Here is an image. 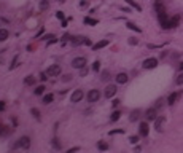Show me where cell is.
Returning a JSON list of instances; mask_svg holds the SVG:
<instances>
[{"mask_svg": "<svg viewBox=\"0 0 183 153\" xmlns=\"http://www.w3.org/2000/svg\"><path fill=\"white\" fill-rule=\"evenodd\" d=\"M29 147H30V139L27 137V136L21 137L19 140H18V143L14 145V148H24V150H27Z\"/></svg>", "mask_w": 183, "mask_h": 153, "instance_id": "obj_1", "label": "cell"}, {"mask_svg": "<svg viewBox=\"0 0 183 153\" xmlns=\"http://www.w3.org/2000/svg\"><path fill=\"white\" fill-rule=\"evenodd\" d=\"M86 99H88V102H91V104H94V102H97V100L100 99V93L97 89H91L88 93V96H86Z\"/></svg>", "mask_w": 183, "mask_h": 153, "instance_id": "obj_2", "label": "cell"}, {"mask_svg": "<svg viewBox=\"0 0 183 153\" xmlns=\"http://www.w3.org/2000/svg\"><path fill=\"white\" fill-rule=\"evenodd\" d=\"M61 74V67H59V64H54V65H49L46 69V75L48 77H58Z\"/></svg>", "mask_w": 183, "mask_h": 153, "instance_id": "obj_3", "label": "cell"}, {"mask_svg": "<svg viewBox=\"0 0 183 153\" xmlns=\"http://www.w3.org/2000/svg\"><path fill=\"white\" fill-rule=\"evenodd\" d=\"M84 64H86V59L80 56V58H75L72 61V67H75V69H83Z\"/></svg>", "mask_w": 183, "mask_h": 153, "instance_id": "obj_4", "label": "cell"}, {"mask_svg": "<svg viewBox=\"0 0 183 153\" xmlns=\"http://www.w3.org/2000/svg\"><path fill=\"white\" fill-rule=\"evenodd\" d=\"M83 97H84V93H83V91H81V89H75L72 93V97H70V99H72V102H80Z\"/></svg>", "mask_w": 183, "mask_h": 153, "instance_id": "obj_5", "label": "cell"}, {"mask_svg": "<svg viewBox=\"0 0 183 153\" xmlns=\"http://www.w3.org/2000/svg\"><path fill=\"white\" fill-rule=\"evenodd\" d=\"M178 22H180V16H173V18H169L166 29H173V27H177V26H178Z\"/></svg>", "mask_w": 183, "mask_h": 153, "instance_id": "obj_6", "label": "cell"}, {"mask_svg": "<svg viewBox=\"0 0 183 153\" xmlns=\"http://www.w3.org/2000/svg\"><path fill=\"white\" fill-rule=\"evenodd\" d=\"M156 65H158V59L150 58V59H146L145 62H143V69H154Z\"/></svg>", "mask_w": 183, "mask_h": 153, "instance_id": "obj_7", "label": "cell"}, {"mask_svg": "<svg viewBox=\"0 0 183 153\" xmlns=\"http://www.w3.org/2000/svg\"><path fill=\"white\" fill-rule=\"evenodd\" d=\"M148 131H150V128H148V123H146V121L140 123L139 132H140V136H142V137H146V136H148Z\"/></svg>", "mask_w": 183, "mask_h": 153, "instance_id": "obj_8", "label": "cell"}, {"mask_svg": "<svg viewBox=\"0 0 183 153\" xmlns=\"http://www.w3.org/2000/svg\"><path fill=\"white\" fill-rule=\"evenodd\" d=\"M116 94V86L115 84H110V86H107L105 88V97H113V96Z\"/></svg>", "mask_w": 183, "mask_h": 153, "instance_id": "obj_9", "label": "cell"}, {"mask_svg": "<svg viewBox=\"0 0 183 153\" xmlns=\"http://www.w3.org/2000/svg\"><path fill=\"white\" fill-rule=\"evenodd\" d=\"M108 43H110V40H100V42H97L96 45H92V48L97 51V49H100V48H105Z\"/></svg>", "mask_w": 183, "mask_h": 153, "instance_id": "obj_10", "label": "cell"}, {"mask_svg": "<svg viewBox=\"0 0 183 153\" xmlns=\"http://www.w3.org/2000/svg\"><path fill=\"white\" fill-rule=\"evenodd\" d=\"M146 120H148V121L156 120V109H150V110H146Z\"/></svg>", "mask_w": 183, "mask_h": 153, "instance_id": "obj_11", "label": "cell"}, {"mask_svg": "<svg viewBox=\"0 0 183 153\" xmlns=\"http://www.w3.org/2000/svg\"><path fill=\"white\" fill-rule=\"evenodd\" d=\"M126 81H127V75H126V74H118V75H116V83L124 84Z\"/></svg>", "mask_w": 183, "mask_h": 153, "instance_id": "obj_12", "label": "cell"}, {"mask_svg": "<svg viewBox=\"0 0 183 153\" xmlns=\"http://www.w3.org/2000/svg\"><path fill=\"white\" fill-rule=\"evenodd\" d=\"M178 96H180V93H172V94H169V97H167V104H170V105H172L173 102H177Z\"/></svg>", "mask_w": 183, "mask_h": 153, "instance_id": "obj_13", "label": "cell"}, {"mask_svg": "<svg viewBox=\"0 0 183 153\" xmlns=\"http://www.w3.org/2000/svg\"><path fill=\"white\" fill-rule=\"evenodd\" d=\"M81 43H84L83 37H73L72 38V46H78V45H81Z\"/></svg>", "mask_w": 183, "mask_h": 153, "instance_id": "obj_14", "label": "cell"}, {"mask_svg": "<svg viewBox=\"0 0 183 153\" xmlns=\"http://www.w3.org/2000/svg\"><path fill=\"white\" fill-rule=\"evenodd\" d=\"M53 99H54V94H51V93H48V94L43 96V104H51Z\"/></svg>", "mask_w": 183, "mask_h": 153, "instance_id": "obj_15", "label": "cell"}, {"mask_svg": "<svg viewBox=\"0 0 183 153\" xmlns=\"http://www.w3.org/2000/svg\"><path fill=\"white\" fill-rule=\"evenodd\" d=\"M8 29H0V42H5L6 38H8Z\"/></svg>", "mask_w": 183, "mask_h": 153, "instance_id": "obj_16", "label": "cell"}, {"mask_svg": "<svg viewBox=\"0 0 183 153\" xmlns=\"http://www.w3.org/2000/svg\"><path fill=\"white\" fill-rule=\"evenodd\" d=\"M83 22H84V24H89V26H96V24H97V19H92V18L86 16V18L83 19Z\"/></svg>", "mask_w": 183, "mask_h": 153, "instance_id": "obj_17", "label": "cell"}, {"mask_svg": "<svg viewBox=\"0 0 183 153\" xmlns=\"http://www.w3.org/2000/svg\"><path fill=\"white\" fill-rule=\"evenodd\" d=\"M162 123H164V118H156V120H154V128H156L158 131H161Z\"/></svg>", "mask_w": 183, "mask_h": 153, "instance_id": "obj_18", "label": "cell"}, {"mask_svg": "<svg viewBox=\"0 0 183 153\" xmlns=\"http://www.w3.org/2000/svg\"><path fill=\"white\" fill-rule=\"evenodd\" d=\"M120 115H121L120 112H118V110H115L113 113H111V116H110V121H111V123L118 121V120H120Z\"/></svg>", "mask_w": 183, "mask_h": 153, "instance_id": "obj_19", "label": "cell"}, {"mask_svg": "<svg viewBox=\"0 0 183 153\" xmlns=\"http://www.w3.org/2000/svg\"><path fill=\"white\" fill-rule=\"evenodd\" d=\"M139 116H140V110H134L131 113V116H129V120H131V121H135V120H139Z\"/></svg>", "mask_w": 183, "mask_h": 153, "instance_id": "obj_20", "label": "cell"}, {"mask_svg": "<svg viewBox=\"0 0 183 153\" xmlns=\"http://www.w3.org/2000/svg\"><path fill=\"white\" fill-rule=\"evenodd\" d=\"M24 83L26 84H34L35 83V77H34V75H27L26 78H24Z\"/></svg>", "mask_w": 183, "mask_h": 153, "instance_id": "obj_21", "label": "cell"}, {"mask_svg": "<svg viewBox=\"0 0 183 153\" xmlns=\"http://www.w3.org/2000/svg\"><path fill=\"white\" fill-rule=\"evenodd\" d=\"M97 148H99V150H102V152H105V150H108V143L102 140V142L97 143Z\"/></svg>", "mask_w": 183, "mask_h": 153, "instance_id": "obj_22", "label": "cell"}, {"mask_svg": "<svg viewBox=\"0 0 183 153\" xmlns=\"http://www.w3.org/2000/svg\"><path fill=\"white\" fill-rule=\"evenodd\" d=\"M108 78H110V72H108V70H104V72H102V77H100V80H102V81H107Z\"/></svg>", "mask_w": 183, "mask_h": 153, "instance_id": "obj_23", "label": "cell"}, {"mask_svg": "<svg viewBox=\"0 0 183 153\" xmlns=\"http://www.w3.org/2000/svg\"><path fill=\"white\" fill-rule=\"evenodd\" d=\"M127 27H129V29H131V30H135V32H140V29H139V27L135 26V24H134V22H127Z\"/></svg>", "mask_w": 183, "mask_h": 153, "instance_id": "obj_24", "label": "cell"}, {"mask_svg": "<svg viewBox=\"0 0 183 153\" xmlns=\"http://www.w3.org/2000/svg\"><path fill=\"white\" fill-rule=\"evenodd\" d=\"M126 2H127V3H129V5H131V6H134L135 10H139V11L142 10V8H140V6H139V5H137V3H135V2H134V0H126Z\"/></svg>", "mask_w": 183, "mask_h": 153, "instance_id": "obj_25", "label": "cell"}, {"mask_svg": "<svg viewBox=\"0 0 183 153\" xmlns=\"http://www.w3.org/2000/svg\"><path fill=\"white\" fill-rule=\"evenodd\" d=\"M175 83H177V84H183V74H180L177 78H175Z\"/></svg>", "mask_w": 183, "mask_h": 153, "instance_id": "obj_26", "label": "cell"}, {"mask_svg": "<svg viewBox=\"0 0 183 153\" xmlns=\"http://www.w3.org/2000/svg\"><path fill=\"white\" fill-rule=\"evenodd\" d=\"M164 105V99H159V100H156V104H154V109H159V107H162Z\"/></svg>", "mask_w": 183, "mask_h": 153, "instance_id": "obj_27", "label": "cell"}, {"mask_svg": "<svg viewBox=\"0 0 183 153\" xmlns=\"http://www.w3.org/2000/svg\"><path fill=\"white\" fill-rule=\"evenodd\" d=\"M32 115H34V116H35V118H37V120H40V112H38V110H37V109H32Z\"/></svg>", "mask_w": 183, "mask_h": 153, "instance_id": "obj_28", "label": "cell"}, {"mask_svg": "<svg viewBox=\"0 0 183 153\" xmlns=\"http://www.w3.org/2000/svg\"><path fill=\"white\" fill-rule=\"evenodd\" d=\"M43 91H45V86H38V88L35 89V94L40 96V94H43Z\"/></svg>", "mask_w": 183, "mask_h": 153, "instance_id": "obj_29", "label": "cell"}, {"mask_svg": "<svg viewBox=\"0 0 183 153\" xmlns=\"http://www.w3.org/2000/svg\"><path fill=\"white\" fill-rule=\"evenodd\" d=\"M123 129H113V131H110V136H115V134H123Z\"/></svg>", "mask_w": 183, "mask_h": 153, "instance_id": "obj_30", "label": "cell"}, {"mask_svg": "<svg viewBox=\"0 0 183 153\" xmlns=\"http://www.w3.org/2000/svg\"><path fill=\"white\" fill-rule=\"evenodd\" d=\"M99 69H100V62H99V61H96V62L92 64V70H96V72H97Z\"/></svg>", "mask_w": 183, "mask_h": 153, "instance_id": "obj_31", "label": "cell"}, {"mask_svg": "<svg viewBox=\"0 0 183 153\" xmlns=\"http://www.w3.org/2000/svg\"><path fill=\"white\" fill-rule=\"evenodd\" d=\"M129 142H131V143H137V142H139V137H137V136H132V137H129Z\"/></svg>", "mask_w": 183, "mask_h": 153, "instance_id": "obj_32", "label": "cell"}, {"mask_svg": "<svg viewBox=\"0 0 183 153\" xmlns=\"http://www.w3.org/2000/svg\"><path fill=\"white\" fill-rule=\"evenodd\" d=\"M56 18H58V19H61V21H64V19H65V18H64V13H62V11L56 13Z\"/></svg>", "mask_w": 183, "mask_h": 153, "instance_id": "obj_33", "label": "cell"}, {"mask_svg": "<svg viewBox=\"0 0 183 153\" xmlns=\"http://www.w3.org/2000/svg\"><path fill=\"white\" fill-rule=\"evenodd\" d=\"M137 38H129V45H137Z\"/></svg>", "mask_w": 183, "mask_h": 153, "instance_id": "obj_34", "label": "cell"}, {"mask_svg": "<svg viewBox=\"0 0 183 153\" xmlns=\"http://www.w3.org/2000/svg\"><path fill=\"white\" fill-rule=\"evenodd\" d=\"M86 74H88V69H84V67H83V69H81V77H84Z\"/></svg>", "mask_w": 183, "mask_h": 153, "instance_id": "obj_35", "label": "cell"}, {"mask_svg": "<svg viewBox=\"0 0 183 153\" xmlns=\"http://www.w3.org/2000/svg\"><path fill=\"white\" fill-rule=\"evenodd\" d=\"M67 40H68V34H65V35H64V37H62V43H65V42H67Z\"/></svg>", "mask_w": 183, "mask_h": 153, "instance_id": "obj_36", "label": "cell"}, {"mask_svg": "<svg viewBox=\"0 0 183 153\" xmlns=\"http://www.w3.org/2000/svg\"><path fill=\"white\" fill-rule=\"evenodd\" d=\"M80 150V147H75V148H70V150H68V153H72V152H78Z\"/></svg>", "mask_w": 183, "mask_h": 153, "instance_id": "obj_37", "label": "cell"}, {"mask_svg": "<svg viewBox=\"0 0 183 153\" xmlns=\"http://www.w3.org/2000/svg\"><path fill=\"white\" fill-rule=\"evenodd\" d=\"M111 104H113V107H118V104H120V100H118V99H115L113 102H111Z\"/></svg>", "mask_w": 183, "mask_h": 153, "instance_id": "obj_38", "label": "cell"}, {"mask_svg": "<svg viewBox=\"0 0 183 153\" xmlns=\"http://www.w3.org/2000/svg\"><path fill=\"white\" fill-rule=\"evenodd\" d=\"M3 109H5V102H0V112L3 110Z\"/></svg>", "mask_w": 183, "mask_h": 153, "instance_id": "obj_39", "label": "cell"}, {"mask_svg": "<svg viewBox=\"0 0 183 153\" xmlns=\"http://www.w3.org/2000/svg\"><path fill=\"white\" fill-rule=\"evenodd\" d=\"M178 70H183V61H182V62H178Z\"/></svg>", "mask_w": 183, "mask_h": 153, "instance_id": "obj_40", "label": "cell"}, {"mask_svg": "<svg viewBox=\"0 0 183 153\" xmlns=\"http://www.w3.org/2000/svg\"><path fill=\"white\" fill-rule=\"evenodd\" d=\"M84 45H91V40H89V38H84Z\"/></svg>", "mask_w": 183, "mask_h": 153, "instance_id": "obj_41", "label": "cell"}, {"mask_svg": "<svg viewBox=\"0 0 183 153\" xmlns=\"http://www.w3.org/2000/svg\"><path fill=\"white\" fill-rule=\"evenodd\" d=\"M70 77H72V75H65V77H64V81H68V80H70Z\"/></svg>", "mask_w": 183, "mask_h": 153, "instance_id": "obj_42", "label": "cell"}, {"mask_svg": "<svg viewBox=\"0 0 183 153\" xmlns=\"http://www.w3.org/2000/svg\"><path fill=\"white\" fill-rule=\"evenodd\" d=\"M3 128H5L3 124H0V134H3Z\"/></svg>", "mask_w": 183, "mask_h": 153, "instance_id": "obj_43", "label": "cell"}, {"mask_svg": "<svg viewBox=\"0 0 183 153\" xmlns=\"http://www.w3.org/2000/svg\"><path fill=\"white\" fill-rule=\"evenodd\" d=\"M61 2H65V0H61Z\"/></svg>", "mask_w": 183, "mask_h": 153, "instance_id": "obj_44", "label": "cell"}]
</instances>
